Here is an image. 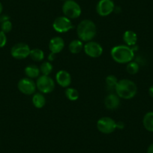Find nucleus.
<instances>
[{
	"label": "nucleus",
	"mask_w": 153,
	"mask_h": 153,
	"mask_svg": "<svg viewBox=\"0 0 153 153\" xmlns=\"http://www.w3.org/2000/svg\"><path fill=\"white\" fill-rule=\"evenodd\" d=\"M56 83L63 88H68L71 83V76L67 71L60 70L56 74Z\"/></svg>",
	"instance_id": "nucleus-12"
},
{
	"label": "nucleus",
	"mask_w": 153,
	"mask_h": 153,
	"mask_svg": "<svg viewBox=\"0 0 153 153\" xmlns=\"http://www.w3.org/2000/svg\"><path fill=\"white\" fill-rule=\"evenodd\" d=\"M120 104V98L114 93H110L107 95L104 99V105L108 110H116Z\"/></svg>",
	"instance_id": "nucleus-14"
},
{
	"label": "nucleus",
	"mask_w": 153,
	"mask_h": 153,
	"mask_svg": "<svg viewBox=\"0 0 153 153\" xmlns=\"http://www.w3.org/2000/svg\"><path fill=\"white\" fill-rule=\"evenodd\" d=\"M7 20H9V17L7 15H3L2 17H0V21L2 22H5L7 21Z\"/></svg>",
	"instance_id": "nucleus-28"
},
{
	"label": "nucleus",
	"mask_w": 153,
	"mask_h": 153,
	"mask_svg": "<svg viewBox=\"0 0 153 153\" xmlns=\"http://www.w3.org/2000/svg\"><path fill=\"white\" fill-rule=\"evenodd\" d=\"M117 128L119 129H123L125 128V123L122 121L117 122Z\"/></svg>",
	"instance_id": "nucleus-27"
},
{
	"label": "nucleus",
	"mask_w": 153,
	"mask_h": 153,
	"mask_svg": "<svg viewBox=\"0 0 153 153\" xmlns=\"http://www.w3.org/2000/svg\"><path fill=\"white\" fill-rule=\"evenodd\" d=\"M115 5L113 0H100L96 6V11L101 17H107L114 11Z\"/></svg>",
	"instance_id": "nucleus-11"
},
{
	"label": "nucleus",
	"mask_w": 153,
	"mask_h": 153,
	"mask_svg": "<svg viewBox=\"0 0 153 153\" xmlns=\"http://www.w3.org/2000/svg\"><path fill=\"white\" fill-rule=\"evenodd\" d=\"M31 49L25 43H17L11 49V55L16 59H24L29 56Z\"/></svg>",
	"instance_id": "nucleus-8"
},
{
	"label": "nucleus",
	"mask_w": 153,
	"mask_h": 153,
	"mask_svg": "<svg viewBox=\"0 0 153 153\" xmlns=\"http://www.w3.org/2000/svg\"><path fill=\"white\" fill-rule=\"evenodd\" d=\"M17 88L21 93L26 95H33L37 89L36 83L29 77L20 79L17 83Z\"/></svg>",
	"instance_id": "nucleus-9"
},
{
	"label": "nucleus",
	"mask_w": 153,
	"mask_h": 153,
	"mask_svg": "<svg viewBox=\"0 0 153 153\" xmlns=\"http://www.w3.org/2000/svg\"><path fill=\"white\" fill-rule=\"evenodd\" d=\"M36 87L39 92L43 94L52 92L55 88V82L50 76L42 75L37 78Z\"/></svg>",
	"instance_id": "nucleus-5"
},
{
	"label": "nucleus",
	"mask_w": 153,
	"mask_h": 153,
	"mask_svg": "<svg viewBox=\"0 0 153 153\" xmlns=\"http://www.w3.org/2000/svg\"><path fill=\"white\" fill-rule=\"evenodd\" d=\"M116 94L123 99H131L137 92V86L136 83L128 79H123L118 81L116 86Z\"/></svg>",
	"instance_id": "nucleus-2"
},
{
	"label": "nucleus",
	"mask_w": 153,
	"mask_h": 153,
	"mask_svg": "<svg viewBox=\"0 0 153 153\" xmlns=\"http://www.w3.org/2000/svg\"><path fill=\"white\" fill-rule=\"evenodd\" d=\"M60 1H64L65 2V1H66V0H60Z\"/></svg>",
	"instance_id": "nucleus-33"
},
{
	"label": "nucleus",
	"mask_w": 153,
	"mask_h": 153,
	"mask_svg": "<svg viewBox=\"0 0 153 153\" xmlns=\"http://www.w3.org/2000/svg\"><path fill=\"white\" fill-rule=\"evenodd\" d=\"M96 33V26L91 20H82L76 28V34L79 39L86 43L93 40Z\"/></svg>",
	"instance_id": "nucleus-3"
},
{
	"label": "nucleus",
	"mask_w": 153,
	"mask_h": 153,
	"mask_svg": "<svg viewBox=\"0 0 153 153\" xmlns=\"http://www.w3.org/2000/svg\"><path fill=\"white\" fill-rule=\"evenodd\" d=\"M123 41L126 45L128 47H134L137 42V35L132 30H127L123 34Z\"/></svg>",
	"instance_id": "nucleus-15"
},
{
	"label": "nucleus",
	"mask_w": 153,
	"mask_h": 153,
	"mask_svg": "<svg viewBox=\"0 0 153 153\" xmlns=\"http://www.w3.org/2000/svg\"><path fill=\"white\" fill-rule=\"evenodd\" d=\"M53 28L59 33H65L74 28L73 24L69 18L65 16L56 17L53 23Z\"/></svg>",
	"instance_id": "nucleus-7"
},
{
	"label": "nucleus",
	"mask_w": 153,
	"mask_h": 153,
	"mask_svg": "<svg viewBox=\"0 0 153 153\" xmlns=\"http://www.w3.org/2000/svg\"><path fill=\"white\" fill-rule=\"evenodd\" d=\"M65 48V42L63 38L59 36H56L51 38L49 42V49L51 53L56 54L59 53Z\"/></svg>",
	"instance_id": "nucleus-13"
},
{
	"label": "nucleus",
	"mask_w": 153,
	"mask_h": 153,
	"mask_svg": "<svg viewBox=\"0 0 153 153\" xmlns=\"http://www.w3.org/2000/svg\"><path fill=\"white\" fill-rule=\"evenodd\" d=\"M32 104L34 107L38 109H42L46 104V98L42 92H38V93H34L32 96Z\"/></svg>",
	"instance_id": "nucleus-16"
},
{
	"label": "nucleus",
	"mask_w": 153,
	"mask_h": 153,
	"mask_svg": "<svg viewBox=\"0 0 153 153\" xmlns=\"http://www.w3.org/2000/svg\"><path fill=\"white\" fill-rule=\"evenodd\" d=\"M83 51L91 58H98L103 53V48L99 43L94 41L86 42L83 47Z\"/></svg>",
	"instance_id": "nucleus-10"
},
{
	"label": "nucleus",
	"mask_w": 153,
	"mask_h": 153,
	"mask_svg": "<svg viewBox=\"0 0 153 153\" xmlns=\"http://www.w3.org/2000/svg\"><path fill=\"white\" fill-rule=\"evenodd\" d=\"M149 94L152 98H153V85H152L149 89Z\"/></svg>",
	"instance_id": "nucleus-31"
},
{
	"label": "nucleus",
	"mask_w": 153,
	"mask_h": 153,
	"mask_svg": "<svg viewBox=\"0 0 153 153\" xmlns=\"http://www.w3.org/2000/svg\"><path fill=\"white\" fill-rule=\"evenodd\" d=\"M126 70H127L128 73L130 74H136L140 70L139 64L136 62H130L126 65Z\"/></svg>",
	"instance_id": "nucleus-24"
},
{
	"label": "nucleus",
	"mask_w": 153,
	"mask_h": 153,
	"mask_svg": "<svg viewBox=\"0 0 153 153\" xmlns=\"http://www.w3.org/2000/svg\"><path fill=\"white\" fill-rule=\"evenodd\" d=\"M83 47L84 45L82 41H80V39H75L70 42L68 45V50L71 53L77 54L83 51Z\"/></svg>",
	"instance_id": "nucleus-18"
},
{
	"label": "nucleus",
	"mask_w": 153,
	"mask_h": 153,
	"mask_svg": "<svg viewBox=\"0 0 153 153\" xmlns=\"http://www.w3.org/2000/svg\"><path fill=\"white\" fill-rule=\"evenodd\" d=\"M118 79L114 75H108L105 79L106 86L108 90H113L116 89L117 83H118Z\"/></svg>",
	"instance_id": "nucleus-22"
},
{
	"label": "nucleus",
	"mask_w": 153,
	"mask_h": 153,
	"mask_svg": "<svg viewBox=\"0 0 153 153\" xmlns=\"http://www.w3.org/2000/svg\"><path fill=\"white\" fill-rule=\"evenodd\" d=\"M136 47V45L134 47H128L126 45H117L112 48L110 55L116 62L119 64H128L134 57Z\"/></svg>",
	"instance_id": "nucleus-1"
},
{
	"label": "nucleus",
	"mask_w": 153,
	"mask_h": 153,
	"mask_svg": "<svg viewBox=\"0 0 153 153\" xmlns=\"http://www.w3.org/2000/svg\"><path fill=\"white\" fill-rule=\"evenodd\" d=\"M2 10H3V6H2V3H1V2H0V14H2Z\"/></svg>",
	"instance_id": "nucleus-32"
},
{
	"label": "nucleus",
	"mask_w": 153,
	"mask_h": 153,
	"mask_svg": "<svg viewBox=\"0 0 153 153\" xmlns=\"http://www.w3.org/2000/svg\"><path fill=\"white\" fill-rule=\"evenodd\" d=\"M147 153H153V143H152L151 145H149V146L148 147Z\"/></svg>",
	"instance_id": "nucleus-30"
},
{
	"label": "nucleus",
	"mask_w": 153,
	"mask_h": 153,
	"mask_svg": "<svg viewBox=\"0 0 153 153\" xmlns=\"http://www.w3.org/2000/svg\"><path fill=\"white\" fill-rule=\"evenodd\" d=\"M1 29L3 32H5V34L8 33L11 31L12 29V23L10 20H7V21L2 22V25H1Z\"/></svg>",
	"instance_id": "nucleus-25"
},
{
	"label": "nucleus",
	"mask_w": 153,
	"mask_h": 153,
	"mask_svg": "<svg viewBox=\"0 0 153 153\" xmlns=\"http://www.w3.org/2000/svg\"><path fill=\"white\" fill-rule=\"evenodd\" d=\"M143 125L146 130L153 132V111L146 113L143 119Z\"/></svg>",
	"instance_id": "nucleus-19"
},
{
	"label": "nucleus",
	"mask_w": 153,
	"mask_h": 153,
	"mask_svg": "<svg viewBox=\"0 0 153 153\" xmlns=\"http://www.w3.org/2000/svg\"><path fill=\"white\" fill-rule=\"evenodd\" d=\"M24 72L26 77H29L32 80L35 78H38L41 74L40 68L35 65H29L26 66L25 68Z\"/></svg>",
	"instance_id": "nucleus-17"
},
{
	"label": "nucleus",
	"mask_w": 153,
	"mask_h": 153,
	"mask_svg": "<svg viewBox=\"0 0 153 153\" xmlns=\"http://www.w3.org/2000/svg\"><path fill=\"white\" fill-rule=\"evenodd\" d=\"M62 12L66 17L71 20L78 18L81 15L82 10L76 2L74 0H66L62 5Z\"/></svg>",
	"instance_id": "nucleus-4"
},
{
	"label": "nucleus",
	"mask_w": 153,
	"mask_h": 153,
	"mask_svg": "<svg viewBox=\"0 0 153 153\" xmlns=\"http://www.w3.org/2000/svg\"><path fill=\"white\" fill-rule=\"evenodd\" d=\"M40 71L42 74V75H46V76H49L50 74L52 72L53 67L52 64L51 63V62L47 61L45 62L42 63L40 66Z\"/></svg>",
	"instance_id": "nucleus-23"
},
{
	"label": "nucleus",
	"mask_w": 153,
	"mask_h": 153,
	"mask_svg": "<svg viewBox=\"0 0 153 153\" xmlns=\"http://www.w3.org/2000/svg\"><path fill=\"white\" fill-rule=\"evenodd\" d=\"M55 56H56V54L53 53H50V55L48 56V59H49V62L53 61L54 59H55Z\"/></svg>",
	"instance_id": "nucleus-29"
},
{
	"label": "nucleus",
	"mask_w": 153,
	"mask_h": 153,
	"mask_svg": "<svg viewBox=\"0 0 153 153\" xmlns=\"http://www.w3.org/2000/svg\"><path fill=\"white\" fill-rule=\"evenodd\" d=\"M29 56L33 61L38 62H42L45 59V53L39 48H35L31 50Z\"/></svg>",
	"instance_id": "nucleus-20"
},
{
	"label": "nucleus",
	"mask_w": 153,
	"mask_h": 153,
	"mask_svg": "<svg viewBox=\"0 0 153 153\" xmlns=\"http://www.w3.org/2000/svg\"><path fill=\"white\" fill-rule=\"evenodd\" d=\"M7 44V36L6 34L2 31H0V48H2Z\"/></svg>",
	"instance_id": "nucleus-26"
},
{
	"label": "nucleus",
	"mask_w": 153,
	"mask_h": 153,
	"mask_svg": "<svg viewBox=\"0 0 153 153\" xmlns=\"http://www.w3.org/2000/svg\"><path fill=\"white\" fill-rule=\"evenodd\" d=\"M97 128L101 133L109 134L117 128V122L109 117H101L97 122Z\"/></svg>",
	"instance_id": "nucleus-6"
},
{
	"label": "nucleus",
	"mask_w": 153,
	"mask_h": 153,
	"mask_svg": "<svg viewBox=\"0 0 153 153\" xmlns=\"http://www.w3.org/2000/svg\"><path fill=\"white\" fill-rule=\"evenodd\" d=\"M66 98L71 101H75L79 98V92L74 88L68 87L65 91Z\"/></svg>",
	"instance_id": "nucleus-21"
}]
</instances>
